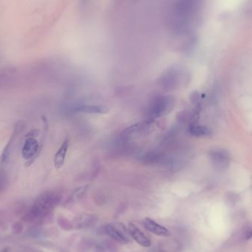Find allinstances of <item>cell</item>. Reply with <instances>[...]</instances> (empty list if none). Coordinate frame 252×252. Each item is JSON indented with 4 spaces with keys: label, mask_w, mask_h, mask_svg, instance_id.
I'll return each instance as SVG.
<instances>
[{
    "label": "cell",
    "mask_w": 252,
    "mask_h": 252,
    "mask_svg": "<svg viewBox=\"0 0 252 252\" xmlns=\"http://www.w3.org/2000/svg\"><path fill=\"white\" fill-rule=\"evenodd\" d=\"M142 224L143 227L146 230L155 235L162 237H168L171 236V232L165 227L158 224L152 218H144L143 220Z\"/></svg>",
    "instance_id": "obj_6"
},
{
    "label": "cell",
    "mask_w": 252,
    "mask_h": 252,
    "mask_svg": "<svg viewBox=\"0 0 252 252\" xmlns=\"http://www.w3.org/2000/svg\"><path fill=\"white\" fill-rule=\"evenodd\" d=\"M20 125H19V127H16L15 130H14V133L11 135V138H10L9 141H8L7 145L5 146V149H4L3 152H2V156H1V161H2V164H5L7 161H8V158L10 156V152H11V144H12L13 141L15 139L17 135L20 133L21 131L22 128L20 127Z\"/></svg>",
    "instance_id": "obj_13"
},
{
    "label": "cell",
    "mask_w": 252,
    "mask_h": 252,
    "mask_svg": "<svg viewBox=\"0 0 252 252\" xmlns=\"http://www.w3.org/2000/svg\"><path fill=\"white\" fill-rule=\"evenodd\" d=\"M175 105V99L170 96H160L154 98L150 103L148 115L152 119L168 114Z\"/></svg>",
    "instance_id": "obj_2"
},
{
    "label": "cell",
    "mask_w": 252,
    "mask_h": 252,
    "mask_svg": "<svg viewBox=\"0 0 252 252\" xmlns=\"http://www.w3.org/2000/svg\"><path fill=\"white\" fill-rule=\"evenodd\" d=\"M198 2L185 1L176 4L173 11L172 24L177 33H184L190 30L195 20L198 11Z\"/></svg>",
    "instance_id": "obj_1"
},
{
    "label": "cell",
    "mask_w": 252,
    "mask_h": 252,
    "mask_svg": "<svg viewBox=\"0 0 252 252\" xmlns=\"http://www.w3.org/2000/svg\"><path fill=\"white\" fill-rule=\"evenodd\" d=\"M0 252H8V248H5L3 250L0 251Z\"/></svg>",
    "instance_id": "obj_14"
},
{
    "label": "cell",
    "mask_w": 252,
    "mask_h": 252,
    "mask_svg": "<svg viewBox=\"0 0 252 252\" xmlns=\"http://www.w3.org/2000/svg\"><path fill=\"white\" fill-rule=\"evenodd\" d=\"M53 198L51 195H49L42 196V198H39L35 203L34 212L37 214H42V212L48 211L50 208L53 206Z\"/></svg>",
    "instance_id": "obj_10"
},
{
    "label": "cell",
    "mask_w": 252,
    "mask_h": 252,
    "mask_svg": "<svg viewBox=\"0 0 252 252\" xmlns=\"http://www.w3.org/2000/svg\"><path fill=\"white\" fill-rule=\"evenodd\" d=\"M208 157L213 167L220 171L227 170L231 164V155L224 149H212L209 150Z\"/></svg>",
    "instance_id": "obj_4"
},
{
    "label": "cell",
    "mask_w": 252,
    "mask_h": 252,
    "mask_svg": "<svg viewBox=\"0 0 252 252\" xmlns=\"http://www.w3.org/2000/svg\"><path fill=\"white\" fill-rule=\"evenodd\" d=\"M68 147H69V140H68V138H66L64 141L63 144H62L60 148L58 150L56 155H55L54 166L57 170L62 168L64 163H65Z\"/></svg>",
    "instance_id": "obj_11"
},
{
    "label": "cell",
    "mask_w": 252,
    "mask_h": 252,
    "mask_svg": "<svg viewBox=\"0 0 252 252\" xmlns=\"http://www.w3.org/2000/svg\"><path fill=\"white\" fill-rule=\"evenodd\" d=\"M104 231L110 238L122 244H127L132 240L127 227L122 223L114 222L107 224L104 227Z\"/></svg>",
    "instance_id": "obj_3"
},
{
    "label": "cell",
    "mask_w": 252,
    "mask_h": 252,
    "mask_svg": "<svg viewBox=\"0 0 252 252\" xmlns=\"http://www.w3.org/2000/svg\"><path fill=\"white\" fill-rule=\"evenodd\" d=\"M127 229L131 238L133 239L140 246L145 248L151 246V241H150V238L140 229L139 227L136 224L134 223H129Z\"/></svg>",
    "instance_id": "obj_7"
},
{
    "label": "cell",
    "mask_w": 252,
    "mask_h": 252,
    "mask_svg": "<svg viewBox=\"0 0 252 252\" xmlns=\"http://www.w3.org/2000/svg\"><path fill=\"white\" fill-rule=\"evenodd\" d=\"M180 77L182 78V74L180 70L177 68L170 69L161 77V84L164 88L175 90V88L180 84Z\"/></svg>",
    "instance_id": "obj_5"
},
{
    "label": "cell",
    "mask_w": 252,
    "mask_h": 252,
    "mask_svg": "<svg viewBox=\"0 0 252 252\" xmlns=\"http://www.w3.org/2000/svg\"><path fill=\"white\" fill-rule=\"evenodd\" d=\"M188 132H189V135L194 137H198V138L209 137L212 134V130L207 126L196 125V124H192L188 128Z\"/></svg>",
    "instance_id": "obj_12"
},
{
    "label": "cell",
    "mask_w": 252,
    "mask_h": 252,
    "mask_svg": "<svg viewBox=\"0 0 252 252\" xmlns=\"http://www.w3.org/2000/svg\"><path fill=\"white\" fill-rule=\"evenodd\" d=\"M75 111L86 114H104L108 112L107 107L103 105H94V104H84L80 105L75 109Z\"/></svg>",
    "instance_id": "obj_9"
},
{
    "label": "cell",
    "mask_w": 252,
    "mask_h": 252,
    "mask_svg": "<svg viewBox=\"0 0 252 252\" xmlns=\"http://www.w3.org/2000/svg\"><path fill=\"white\" fill-rule=\"evenodd\" d=\"M39 147V143L34 138H27L22 150L23 158L25 160L31 159L37 153Z\"/></svg>",
    "instance_id": "obj_8"
}]
</instances>
